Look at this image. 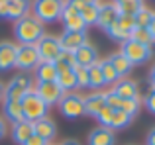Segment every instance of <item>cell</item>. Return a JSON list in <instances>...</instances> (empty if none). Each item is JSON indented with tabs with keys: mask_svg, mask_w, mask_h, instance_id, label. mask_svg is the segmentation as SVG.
Segmentation results:
<instances>
[{
	"mask_svg": "<svg viewBox=\"0 0 155 145\" xmlns=\"http://www.w3.org/2000/svg\"><path fill=\"white\" fill-rule=\"evenodd\" d=\"M43 34V24H39L34 16H26L14 24V35L20 45H35Z\"/></svg>",
	"mask_w": 155,
	"mask_h": 145,
	"instance_id": "6da1fadb",
	"label": "cell"
},
{
	"mask_svg": "<svg viewBox=\"0 0 155 145\" xmlns=\"http://www.w3.org/2000/svg\"><path fill=\"white\" fill-rule=\"evenodd\" d=\"M65 8V0H34L31 12L39 24H53L61 18V12Z\"/></svg>",
	"mask_w": 155,
	"mask_h": 145,
	"instance_id": "7a4b0ae2",
	"label": "cell"
},
{
	"mask_svg": "<svg viewBox=\"0 0 155 145\" xmlns=\"http://www.w3.org/2000/svg\"><path fill=\"white\" fill-rule=\"evenodd\" d=\"M20 104H22V114H24V120H26V122L34 124V122H38V120H41V118H47L45 102H43L34 90L28 92V94L20 100Z\"/></svg>",
	"mask_w": 155,
	"mask_h": 145,
	"instance_id": "3957f363",
	"label": "cell"
},
{
	"mask_svg": "<svg viewBox=\"0 0 155 145\" xmlns=\"http://www.w3.org/2000/svg\"><path fill=\"white\" fill-rule=\"evenodd\" d=\"M120 53L124 55L132 65H143V63H147L149 59H151L153 51H151L149 45L137 43V41H134V39H126V41L122 43Z\"/></svg>",
	"mask_w": 155,
	"mask_h": 145,
	"instance_id": "277c9868",
	"label": "cell"
},
{
	"mask_svg": "<svg viewBox=\"0 0 155 145\" xmlns=\"http://www.w3.org/2000/svg\"><path fill=\"white\" fill-rule=\"evenodd\" d=\"M31 90H34V79L30 75H16L8 82V86H4V100H22Z\"/></svg>",
	"mask_w": 155,
	"mask_h": 145,
	"instance_id": "5b68a950",
	"label": "cell"
},
{
	"mask_svg": "<svg viewBox=\"0 0 155 145\" xmlns=\"http://www.w3.org/2000/svg\"><path fill=\"white\" fill-rule=\"evenodd\" d=\"M59 110L65 118L77 120L84 114V96H79L77 92H65L59 100Z\"/></svg>",
	"mask_w": 155,
	"mask_h": 145,
	"instance_id": "8992f818",
	"label": "cell"
},
{
	"mask_svg": "<svg viewBox=\"0 0 155 145\" xmlns=\"http://www.w3.org/2000/svg\"><path fill=\"white\" fill-rule=\"evenodd\" d=\"M35 49H38L39 61H45V63H53L59 57V53L63 51L61 43H59V37L57 35H47V34H43L41 39L35 43Z\"/></svg>",
	"mask_w": 155,
	"mask_h": 145,
	"instance_id": "52a82bcc",
	"label": "cell"
},
{
	"mask_svg": "<svg viewBox=\"0 0 155 145\" xmlns=\"http://www.w3.org/2000/svg\"><path fill=\"white\" fill-rule=\"evenodd\" d=\"M34 92L45 102L47 108L53 106V104H59V100L63 98V94H65L57 82H35L34 84Z\"/></svg>",
	"mask_w": 155,
	"mask_h": 145,
	"instance_id": "ba28073f",
	"label": "cell"
},
{
	"mask_svg": "<svg viewBox=\"0 0 155 145\" xmlns=\"http://www.w3.org/2000/svg\"><path fill=\"white\" fill-rule=\"evenodd\" d=\"M39 55L35 45H18V55H16V67L22 71H31L39 65Z\"/></svg>",
	"mask_w": 155,
	"mask_h": 145,
	"instance_id": "9c48e42d",
	"label": "cell"
},
{
	"mask_svg": "<svg viewBox=\"0 0 155 145\" xmlns=\"http://www.w3.org/2000/svg\"><path fill=\"white\" fill-rule=\"evenodd\" d=\"M61 22H63V27L65 31H84L87 30V24L83 22V18H81V14L75 10V8L67 6L65 4L63 12H61Z\"/></svg>",
	"mask_w": 155,
	"mask_h": 145,
	"instance_id": "30bf717a",
	"label": "cell"
},
{
	"mask_svg": "<svg viewBox=\"0 0 155 145\" xmlns=\"http://www.w3.org/2000/svg\"><path fill=\"white\" fill-rule=\"evenodd\" d=\"M59 43H61L63 51L75 53L77 49H81L88 41H87V34L84 31H63V35L59 37Z\"/></svg>",
	"mask_w": 155,
	"mask_h": 145,
	"instance_id": "8fae6325",
	"label": "cell"
},
{
	"mask_svg": "<svg viewBox=\"0 0 155 145\" xmlns=\"http://www.w3.org/2000/svg\"><path fill=\"white\" fill-rule=\"evenodd\" d=\"M18 45L12 41H0V71H10L16 67Z\"/></svg>",
	"mask_w": 155,
	"mask_h": 145,
	"instance_id": "7c38bea8",
	"label": "cell"
},
{
	"mask_svg": "<svg viewBox=\"0 0 155 145\" xmlns=\"http://www.w3.org/2000/svg\"><path fill=\"white\" fill-rule=\"evenodd\" d=\"M75 63L81 67H91L92 63L98 61V51H96L94 45H91V43H84L81 49H77L75 53Z\"/></svg>",
	"mask_w": 155,
	"mask_h": 145,
	"instance_id": "4fadbf2b",
	"label": "cell"
},
{
	"mask_svg": "<svg viewBox=\"0 0 155 145\" xmlns=\"http://www.w3.org/2000/svg\"><path fill=\"white\" fill-rule=\"evenodd\" d=\"M112 92L116 96H120L122 100H130V98H137V84L134 80H128V79H120L114 82L112 86Z\"/></svg>",
	"mask_w": 155,
	"mask_h": 145,
	"instance_id": "5bb4252c",
	"label": "cell"
},
{
	"mask_svg": "<svg viewBox=\"0 0 155 145\" xmlns=\"http://www.w3.org/2000/svg\"><path fill=\"white\" fill-rule=\"evenodd\" d=\"M34 134L39 135L41 139H45V141L49 143L51 139L57 135V126H55L53 120L41 118V120H38V122H34Z\"/></svg>",
	"mask_w": 155,
	"mask_h": 145,
	"instance_id": "9a60e30c",
	"label": "cell"
},
{
	"mask_svg": "<svg viewBox=\"0 0 155 145\" xmlns=\"http://www.w3.org/2000/svg\"><path fill=\"white\" fill-rule=\"evenodd\" d=\"M116 135L110 127H96L88 134V145H114Z\"/></svg>",
	"mask_w": 155,
	"mask_h": 145,
	"instance_id": "2e32d148",
	"label": "cell"
},
{
	"mask_svg": "<svg viewBox=\"0 0 155 145\" xmlns=\"http://www.w3.org/2000/svg\"><path fill=\"white\" fill-rule=\"evenodd\" d=\"M31 135H34V124L31 122L22 120V122H18V124H12V139L18 145H24Z\"/></svg>",
	"mask_w": 155,
	"mask_h": 145,
	"instance_id": "e0dca14e",
	"label": "cell"
},
{
	"mask_svg": "<svg viewBox=\"0 0 155 145\" xmlns=\"http://www.w3.org/2000/svg\"><path fill=\"white\" fill-rule=\"evenodd\" d=\"M104 106H106L104 92H92L91 96L84 98V114H87V116H94V118H96V114H98Z\"/></svg>",
	"mask_w": 155,
	"mask_h": 145,
	"instance_id": "ac0fdd59",
	"label": "cell"
},
{
	"mask_svg": "<svg viewBox=\"0 0 155 145\" xmlns=\"http://www.w3.org/2000/svg\"><path fill=\"white\" fill-rule=\"evenodd\" d=\"M28 12H30V0H14V2H8L6 18L18 22V20L26 18Z\"/></svg>",
	"mask_w": 155,
	"mask_h": 145,
	"instance_id": "d6986e66",
	"label": "cell"
},
{
	"mask_svg": "<svg viewBox=\"0 0 155 145\" xmlns=\"http://www.w3.org/2000/svg\"><path fill=\"white\" fill-rule=\"evenodd\" d=\"M4 118L10 124L22 122L24 114H22V104H20V100H4Z\"/></svg>",
	"mask_w": 155,
	"mask_h": 145,
	"instance_id": "ffe728a7",
	"label": "cell"
},
{
	"mask_svg": "<svg viewBox=\"0 0 155 145\" xmlns=\"http://www.w3.org/2000/svg\"><path fill=\"white\" fill-rule=\"evenodd\" d=\"M108 63L114 67V71H116V75L120 76V79H122V76H126L130 71L134 69V65L124 57V55L120 53V51H118V53H112V55H110V57H108Z\"/></svg>",
	"mask_w": 155,
	"mask_h": 145,
	"instance_id": "44dd1931",
	"label": "cell"
},
{
	"mask_svg": "<svg viewBox=\"0 0 155 145\" xmlns=\"http://www.w3.org/2000/svg\"><path fill=\"white\" fill-rule=\"evenodd\" d=\"M55 79H57V69L53 63L41 61L35 67V80L38 82H55Z\"/></svg>",
	"mask_w": 155,
	"mask_h": 145,
	"instance_id": "7402d4cb",
	"label": "cell"
},
{
	"mask_svg": "<svg viewBox=\"0 0 155 145\" xmlns=\"http://www.w3.org/2000/svg\"><path fill=\"white\" fill-rule=\"evenodd\" d=\"M118 14H126V16H136L137 12L143 8L141 0H114Z\"/></svg>",
	"mask_w": 155,
	"mask_h": 145,
	"instance_id": "603a6c76",
	"label": "cell"
},
{
	"mask_svg": "<svg viewBox=\"0 0 155 145\" xmlns=\"http://www.w3.org/2000/svg\"><path fill=\"white\" fill-rule=\"evenodd\" d=\"M118 10H116V6H106L102 8V10H98V20H96V26H100L102 30H106V27L110 26V24H114L118 20Z\"/></svg>",
	"mask_w": 155,
	"mask_h": 145,
	"instance_id": "cb8c5ba5",
	"label": "cell"
},
{
	"mask_svg": "<svg viewBox=\"0 0 155 145\" xmlns=\"http://www.w3.org/2000/svg\"><path fill=\"white\" fill-rule=\"evenodd\" d=\"M88 69V88L98 90L100 86H104V79H102V69H100V61L92 63Z\"/></svg>",
	"mask_w": 155,
	"mask_h": 145,
	"instance_id": "d4e9b609",
	"label": "cell"
},
{
	"mask_svg": "<svg viewBox=\"0 0 155 145\" xmlns=\"http://www.w3.org/2000/svg\"><path fill=\"white\" fill-rule=\"evenodd\" d=\"M55 82L61 86V90L63 92H71L73 88H77V75L75 71H65V72H59L55 79Z\"/></svg>",
	"mask_w": 155,
	"mask_h": 145,
	"instance_id": "484cf974",
	"label": "cell"
},
{
	"mask_svg": "<svg viewBox=\"0 0 155 145\" xmlns=\"http://www.w3.org/2000/svg\"><path fill=\"white\" fill-rule=\"evenodd\" d=\"M132 120H134V116L126 114L124 110H114L110 127H112V130H124V127H128L130 124H132Z\"/></svg>",
	"mask_w": 155,
	"mask_h": 145,
	"instance_id": "4316f807",
	"label": "cell"
},
{
	"mask_svg": "<svg viewBox=\"0 0 155 145\" xmlns=\"http://www.w3.org/2000/svg\"><path fill=\"white\" fill-rule=\"evenodd\" d=\"M130 39H134V41H137V43H143V45H149V47H151V43L155 41L147 27H134V31L130 34Z\"/></svg>",
	"mask_w": 155,
	"mask_h": 145,
	"instance_id": "83f0119b",
	"label": "cell"
},
{
	"mask_svg": "<svg viewBox=\"0 0 155 145\" xmlns=\"http://www.w3.org/2000/svg\"><path fill=\"white\" fill-rule=\"evenodd\" d=\"M79 14H81V18H83V22L87 24V26H91V24H96V20H98V8H96L94 4H84Z\"/></svg>",
	"mask_w": 155,
	"mask_h": 145,
	"instance_id": "f1b7e54d",
	"label": "cell"
},
{
	"mask_svg": "<svg viewBox=\"0 0 155 145\" xmlns=\"http://www.w3.org/2000/svg\"><path fill=\"white\" fill-rule=\"evenodd\" d=\"M100 69H102V79H104V84H114L116 80H120V76L116 75L114 67L108 63V59L100 61Z\"/></svg>",
	"mask_w": 155,
	"mask_h": 145,
	"instance_id": "f546056e",
	"label": "cell"
},
{
	"mask_svg": "<svg viewBox=\"0 0 155 145\" xmlns=\"http://www.w3.org/2000/svg\"><path fill=\"white\" fill-rule=\"evenodd\" d=\"M104 31H106V34H108V35H110L112 39H116V41H122V43H124L126 39H130V34H126V31H124V30L120 27V24H118V22L110 24V26L106 27Z\"/></svg>",
	"mask_w": 155,
	"mask_h": 145,
	"instance_id": "4dcf8cb0",
	"label": "cell"
},
{
	"mask_svg": "<svg viewBox=\"0 0 155 145\" xmlns=\"http://www.w3.org/2000/svg\"><path fill=\"white\" fill-rule=\"evenodd\" d=\"M151 18H153V12L147 10V8L143 6L136 16H134V20H136V27H147L149 22H151Z\"/></svg>",
	"mask_w": 155,
	"mask_h": 145,
	"instance_id": "1f68e13d",
	"label": "cell"
},
{
	"mask_svg": "<svg viewBox=\"0 0 155 145\" xmlns=\"http://www.w3.org/2000/svg\"><path fill=\"white\" fill-rule=\"evenodd\" d=\"M73 71H75V75H77V88H88V69L87 67L75 65Z\"/></svg>",
	"mask_w": 155,
	"mask_h": 145,
	"instance_id": "d6a6232c",
	"label": "cell"
},
{
	"mask_svg": "<svg viewBox=\"0 0 155 145\" xmlns=\"http://www.w3.org/2000/svg\"><path fill=\"white\" fill-rule=\"evenodd\" d=\"M112 116H114V110L110 106H104L102 110L96 114V120H98L100 127H110V124H112ZM112 130V127H110Z\"/></svg>",
	"mask_w": 155,
	"mask_h": 145,
	"instance_id": "836d02e7",
	"label": "cell"
},
{
	"mask_svg": "<svg viewBox=\"0 0 155 145\" xmlns=\"http://www.w3.org/2000/svg\"><path fill=\"white\" fill-rule=\"evenodd\" d=\"M140 106H141V100H140V96H137V98L124 100V102H122V108H120V110H124L126 114H130V116H136V114H137V110H140Z\"/></svg>",
	"mask_w": 155,
	"mask_h": 145,
	"instance_id": "e575fe53",
	"label": "cell"
},
{
	"mask_svg": "<svg viewBox=\"0 0 155 145\" xmlns=\"http://www.w3.org/2000/svg\"><path fill=\"white\" fill-rule=\"evenodd\" d=\"M118 24H120V27L126 31V34H132L134 27H136V20H134V16H126V14H120L116 20Z\"/></svg>",
	"mask_w": 155,
	"mask_h": 145,
	"instance_id": "d590c367",
	"label": "cell"
},
{
	"mask_svg": "<svg viewBox=\"0 0 155 145\" xmlns=\"http://www.w3.org/2000/svg\"><path fill=\"white\" fill-rule=\"evenodd\" d=\"M104 96H106V106H110L112 110H120L122 108V102H124V100H122L120 96H116L112 90L104 92Z\"/></svg>",
	"mask_w": 155,
	"mask_h": 145,
	"instance_id": "8d00e7d4",
	"label": "cell"
},
{
	"mask_svg": "<svg viewBox=\"0 0 155 145\" xmlns=\"http://www.w3.org/2000/svg\"><path fill=\"white\" fill-rule=\"evenodd\" d=\"M143 102H145V108H147L151 114H155V88H151V90H149V94L145 96Z\"/></svg>",
	"mask_w": 155,
	"mask_h": 145,
	"instance_id": "74e56055",
	"label": "cell"
},
{
	"mask_svg": "<svg viewBox=\"0 0 155 145\" xmlns=\"http://www.w3.org/2000/svg\"><path fill=\"white\" fill-rule=\"evenodd\" d=\"M24 145H47V141H45V139H41V137H39V135H31V137L30 139H28V141L26 143H24Z\"/></svg>",
	"mask_w": 155,
	"mask_h": 145,
	"instance_id": "f35d334b",
	"label": "cell"
},
{
	"mask_svg": "<svg viewBox=\"0 0 155 145\" xmlns=\"http://www.w3.org/2000/svg\"><path fill=\"white\" fill-rule=\"evenodd\" d=\"M114 2H110V0H94V6L98 8V10H102V8H106V6H112Z\"/></svg>",
	"mask_w": 155,
	"mask_h": 145,
	"instance_id": "ab89813d",
	"label": "cell"
},
{
	"mask_svg": "<svg viewBox=\"0 0 155 145\" xmlns=\"http://www.w3.org/2000/svg\"><path fill=\"white\" fill-rule=\"evenodd\" d=\"M6 131H8V126H6V120H4L2 116H0V139H2L4 135H6Z\"/></svg>",
	"mask_w": 155,
	"mask_h": 145,
	"instance_id": "60d3db41",
	"label": "cell"
},
{
	"mask_svg": "<svg viewBox=\"0 0 155 145\" xmlns=\"http://www.w3.org/2000/svg\"><path fill=\"white\" fill-rule=\"evenodd\" d=\"M145 145H155V127L147 134V139H145Z\"/></svg>",
	"mask_w": 155,
	"mask_h": 145,
	"instance_id": "b9f144b4",
	"label": "cell"
},
{
	"mask_svg": "<svg viewBox=\"0 0 155 145\" xmlns=\"http://www.w3.org/2000/svg\"><path fill=\"white\" fill-rule=\"evenodd\" d=\"M147 30H149V34H151V37L155 39V12H153V18H151V22H149Z\"/></svg>",
	"mask_w": 155,
	"mask_h": 145,
	"instance_id": "7bdbcfd3",
	"label": "cell"
},
{
	"mask_svg": "<svg viewBox=\"0 0 155 145\" xmlns=\"http://www.w3.org/2000/svg\"><path fill=\"white\" fill-rule=\"evenodd\" d=\"M149 84H151V88H155V65L149 71Z\"/></svg>",
	"mask_w": 155,
	"mask_h": 145,
	"instance_id": "ee69618b",
	"label": "cell"
},
{
	"mask_svg": "<svg viewBox=\"0 0 155 145\" xmlns=\"http://www.w3.org/2000/svg\"><path fill=\"white\" fill-rule=\"evenodd\" d=\"M2 100H4V84L0 82V102H2Z\"/></svg>",
	"mask_w": 155,
	"mask_h": 145,
	"instance_id": "f6af8a7d",
	"label": "cell"
},
{
	"mask_svg": "<svg viewBox=\"0 0 155 145\" xmlns=\"http://www.w3.org/2000/svg\"><path fill=\"white\" fill-rule=\"evenodd\" d=\"M61 145H79L77 141H71V139H69V141H65V143H61Z\"/></svg>",
	"mask_w": 155,
	"mask_h": 145,
	"instance_id": "bcb514c9",
	"label": "cell"
},
{
	"mask_svg": "<svg viewBox=\"0 0 155 145\" xmlns=\"http://www.w3.org/2000/svg\"><path fill=\"white\" fill-rule=\"evenodd\" d=\"M4 2H14V0H4Z\"/></svg>",
	"mask_w": 155,
	"mask_h": 145,
	"instance_id": "7dc6e473",
	"label": "cell"
},
{
	"mask_svg": "<svg viewBox=\"0 0 155 145\" xmlns=\"http://www.w3.org/2000/svg\"><path fill=\"white\" fill-rule=\"evenodd\" d=\"M47 145H49V143H47Z\"/></svg>",
	"mask_w": 155,
	"mask_h": 145,
	"instance_id": "c3c4849f",
	"label": "cell"
}]
</instances>
